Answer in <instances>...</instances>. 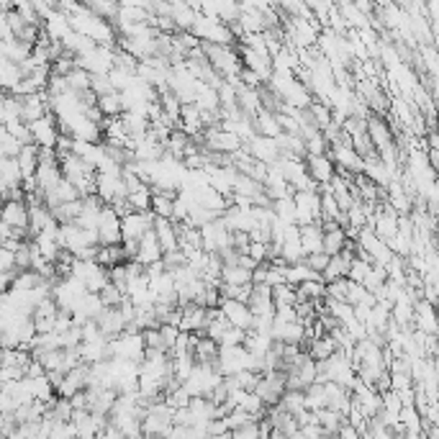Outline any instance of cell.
Instances as JSON below:
<instances>
[{
  "label": "cell",
  "mask_w": 439,
  "mask_h": 439,
  "mask_svg": "<svg viewBox=\"0 0 439 439\" xmlns=\"http://www.w3.org/2000/svg\"><path fill=\"white\" fill-rule=\"evenodd\" d=\"M257 399L262 401L265 408H272L278 406L280 399H283V393H285V375L278 373V370H270V373H262L260 380H257L255 391H252Z\"/></svg>",
  "instance_id": "6da1fadb"
},
{
  "label": "cell",
  "mask_w": 439,
  "mask_h": 439,
  "mask_svg": "<svg viewBox=\"0 0 439 439\" xmlns=\"http://www.w3.org/2000/svg\"><path fill=\"white\" fill-rule=\"evenodd\" d=\"M98 244L101 247H116L121 244V218L111 211V206L101 208V216H98Z\"/></svg>",
  "instance_id": "7a4b0ae2"
},
{
  "label": "cell",
  "mask_w": 439,
  "mask_h": 439,
  "mask_svg": "<svg viewBox=\"0 0 439 439\" xmlns=\"http://www.w3.org/2000/svg\"><path fill=\"white\" fill-rule=\"evenodd\" d=\"M29 134H31V144L39 149H54L59 128H57V119L52 113H47L44 119L29 124Z\"/></svg>",
  "instance_id": "3957f363"
},
{
  "label": "cell",
  "mask_w": 439,
  "mask_h": 439,
  "mask_svg": "<svg viewBox=\"0 0 439 439\" xmlns=\"http://www.w3.org/2000/svg\"><path fill=\"white\" fill-rule=\"evenodd\" d=\"M244 149L255 162L260 165H267L272 168L278 162V147H275V139H267V136H252L249 142H244Z\"/></svg>",
  "instance_id": "277c9868"
},
{
  "label": "cell",
  "mask_w": 439,
  "mask_h": 439,
  "mask_svg": "<svg viewBox=\"0 0 439 439\" xmlns=\"http://www.w3.org/2000/svg\"><path fill=\"white\" fill-rule=\"evenodd\" d=\"M218 311L229 321V327L241 329V332H249V329H252L255 316H252L247 306L239 304V301H221V304H218Z\"/></svg>",
  "instance_id": "5b68a950"
},
{
  "label": "cell",
  "mask_w": 439,
  "mask_h": 439,
  "mask_svg": "<svg viewBox=\"0 0 439 439\" xmlns=\"http://www.w3.org/2000/svg\"><path fill=\"white\" fill-rule=\"evenodd\" d=\"M373 234H375L380 241H391L396 234H399V216L393 214L391 206L388 203H383V208H380V214L373 218Z\"/></svg>",
  "instance_id": "8992f818"
},
{
  "label": "cell",
  "mask_w": 439,
  "mask_h": 439,
  "mask_svg": "<svg viewBox=\"0 0 439 439\" xmlns=\"http://www.w3.org/2000/svg\"><path fill=\"white\" fill-rule=\"evenodd\" d=\"M160 260H162L160 241H157L154 232L149 229V232L144 234L142 239L136 241V257H134V262H139L142 267H149V265L160 262Z\"/></svg>",
  "instance_id": "52a82bcc"
},
{
  "label": "cell",
  "mask_w": 439,
  "mask_h": 439,
  "mask_svg": "<svg viewBox=\"0 0 439 439\" xmlns=\"http://www.w3.org/2000/svg\"><path fill=\"white\" fill-rule=\"evenodd\" d=\"M306 172H308V177H311L316 185H329L332 180H334L336 170L334 165H332V160H329L327 154H319V157H306Z\"/></svg>",
  "instance_id": "ba28073f"
},
{
  "label": "cell",
  "mask_w": 439,
  "mask_h": 439,
  "mask_svg": "<svg viewBox=\"0 0 439 439\" xmlns=\"http://www.w3.org/2000/svg\"><path fill=\"white\" fill-rule=\"evenodd\" d=\"M247 308H249L252 316H267V313H275V306H272V288L252 285V290H249Z\"/></svg>",
  "instance_id": "9c48e42d"
},
{
  "label": "cell",
  "mask_w": 439,
  "mask_h": 439,
  "mask_svg": "<svg viewBox=\"0 0 439 439\" xmlns=\"http://www.w3.org/2000/svg\"><path fill=\"white\" fill-rule=\"evenodd\" d=\"M96 324L105 339H116V336H121L124 329H126V321L121 319V313L116 311V308H103L101 316L96 319Z\"/></svg>",
  "instance_id": "30bf717a"
},
{
  "label": "cell",
  "mask_w": 439,
  "mask_h": 439,
  "mask_svg": "<svg viewBox=\"0 0 439 439\" xmlns=\"http://www.w3.org/2000/svg\"><path fill=\"white\" fill-rule=\"evenodd\" d=\"M152 232H154V237H157V241H160L162 255H165V252H175L177 232H175V224H172V221H168V218H154Z\"/></svg>",
  "instance_id": "8fae6325"
},
{
  "label": "cell",
  "mask_w": 439,
  "mask_h": 439,
  "mask_svg": "<svg viewBox=\"0 0 439 439\" xmlns=\"http://www.w3.org/2000/svg\"><path fill=\"white\" fill-rule=\"evenodd\" d=\"M414 329L424 332V334L434 336L437 334V321H434V308L426 301H416L414 304Z\"/></svg>",
  "instance_id": "7c38bea8"
},
{
  "label": "cell",
  "mask_w": 439,
  "mask_h": 439,
  "mask_svg": "<svg viewBox=\"0 0 439 439\" xmlns=\"http://www.w3.org/2000/svg\"><path fill=\"white\" fill-rule=\"evenodd\" d=\"M16 165H18V172L24 180L36 175V170H39V147H34V144H26L21 147V152L16 157Z\"/></svg>",
  "instance_id": "4fadbf2b"
},
{
  "label": "cell",
  "mask_w": 439,
  "mask_h": 439,
  "mask_svg": "<svg viewBox=\"0 0 439 439\" xmlns=\"http://www.w3.org/2000/svg\"><path fill=\"white\" fill-rule=\"evenodd\" d=\"M298 234H301V249H304V255H316V252H321V239H324L321 221L308 224V226H298Z\"/></svg>",
  "instance_id": "5bb4252c"
},
{
  "label": "cell",
  "mask_w": 439,
  "mask_h": 439,
  "mask_svg": "<svg viewBox=\"0 0 439 439\" xmlns=\"http://www.w3.org/2000/svg\"><path fill=\"white\" fill-rule=\"evenodd\" d=\"M121 183V175H108V172H98L96 175V195L101 198L103 206H108L116 198V188Z\"/></svg>",
  "instance_id": "9a60e30c"
},
{
  "label": "cell",
  "mask_w": 439,
  "mask_h": 439,
  "mask_svg": "<svg viewBox=\"0 0 439 439\" xmlns=\"http://www.w3.org/2000/svg\"><path fill=\"white\" fill-rule=\"evenodd\" d=\"M170 21L175 24L177 31H191L195 13H193V8L188 3H170Z\"/></svg>",
  "instance_id": "2e32d148"
},
{
  "label": "cell",
  "mask_w": 439,
  "mask_h": 439,
  "mask_svg": "<svg viewBox=\"0 0 439 439\" xmlns=\"http://www.w3.org/2000/svg\"><path fill=\"white\" fill-rule=\"evenodd\" d=\"M21 80H24V75L18 70V64L8 62L6 57H0V90H3V93H10Z\"/></svg>",
  "instance_id": "e0dca14e"
},
{
  "label": "cell",
  "mask_w": 439,
  "mask_h": 439,
  "mask_svg": "<svg viewBox=\"0 0 439 439\" xmlns=\"http://www.w3.org/2000/svg\"><path fill=\"white\" fill-rule=\"evenodd\" d=\"M218 280L224 285H252V272L244 270V267H237V265H224Z\"/></svg>",
  "instance_id": "ac0fdd59"
},
{
  "label": "cell",
  "mask_w": 439,
  "mask_h": 439,
  "mask_svg": "<svg viewBox=\"0 0 439 439\" xmlns=\"http://www.w3.org/2000/svg\"><path fill=\"white\" fill-rule=\"evenodd\" d=\"M344 241H347V237H344L342 229L324 232V239H321V252H324L327 257H336L344 249Z\"/></svg>",
  "instance_id": "d6986e66"
},
{
  "label": "cell",
  "mask_w": 439,
  "mask_h": 439,
  "mask_svg": "<svg viewBox=\"0 0 439 439\" xmlns=\"http://www.w3.org/2000/svg\"><path fill=\"white\" fill-rule=\"evenodd\" d=\"M0 180L8 185V188H21L24 177L18 172L16 160H0Z\"/></svg>",
  "instance_id": "ffe728a7"
},
{
  "label": "cell",
  "mask_w": 439,
  "mask_h": 439,
  "mask_svg": "<svg viewBox=\"0 0 439 439\" xmlns=\"http://www.w3.org/2000/svg\"><path fill=\"white\" fill-rule=\"evenodd\" d=\"M385 283H388V272H385V267H380V265H373V267H370V272L365 275V280H362V288H365L368 293H375V290H380Z\"/></svg>",
  "instance_id": "44dd1931"
},
{
  "label": "cell",
  "mask_w": 439,
  "mask_h": 439,
  "mask_svg": "<svg viewBox=\"0 0 439 439\" xmlns=\"http://www.w3.org/2000/svg\"><path fill=\"white\" fill-rule=\"evenodd\" d=\"M272 306H275V308H283V306H290V308H293V306H296V288L285 285V283L272 288Z\"/></svg>",
  "instance_id": "7402d4cb"
},
{
  "label": "cell",
  "mask_w": 439,
  "mask_h": 439,
  "mask_svg": "<svg viewBox=\"0 0 439 439\" xmlns=\"http://www.w3.org/2000/svg\"><path fill=\"white\" fill-rule=\"evenodd\" d=\"M126 200H128V206H131L134 214H147L149 206H152V193H149V188H142V191L131 193Z\"/></svg>",
  "instance_id": "603a6c76"
},
{
  "label": "cell",
  "mask_w": 439,
  "mask_h": 439,
  "mask_svg": "<svg viewBox=\"0 0 439 439\" xmlns=\"http://www.w3.org/2000/svg\"><path fill=\"white\" fill-rule=\"evenodd\" d=\"M64 82H67V90H72V93H82V90H90V75L85 70H75L64 77Z\"/></svg>",
  "instance_id": "cb8c5ba5"
},
{
  "label": "cell",
  "mask_w": 439,
  "mask_h": 439,
  "mask_svg": "<svg viewBox=\"0 0 439 439\" xmlns=\"http://www.w3.org/2000/svg\"><path fill=\"white\" fill-rule=\"evenodd\" d=\"M172 203H175L172 198L152 195V206H149V211H152L157 218H168V221H172Z\"/></svg>",
  "instance_id": "d4e9b609"
},
{
  "label": "cell",
  "mask_w": 439,
  "mask_h": 439,
  "mask_svg": "<svg viewBox=\"0 0 439 439\" xmlns=\"http://www.w3.org/2000/svg\"><path fill=\"white\" fill-rule=\"evenodd\" d=\"M98 298H101V304H103V308H119V304L121 301H124V293H121L119 288H113L111 283H108V285L103 288V290H101V293H98Z\"/></svg>",
  "instance_id": "484cf974"
},
{
  "label": "cell",
  "mask_w": 439,
  "mask_h": 439,
  "mask_svg": "<svg viewBox=\"0 0 439 439\" xmlns=\"http://www.w3.org/2000/svg\"><path fill=\"white\" fill-rule=\"evenodd\" d=\"M90 93L96 98H103L108 96V93H113L108 75H90Z\"/></svg>",
  "instance_id": "4316f807"
},
{
  "label": "cell",
  "mask_w": 439,
  "mask_h": 439,
  "mask_svg": "<svg viewBox=\"0 0 439 439\" xmlns=\"http://www.w3.org/2000/svg\"><path fill=\"white\" fill-rule=\"evenodd\" d=\"M370 267H373V265L362 262V260H357V257H355V260H352V265H350V270H347V280H350V283H359V285H362V280H365V275L370 272Z\"/></svg>",
  "instance_id": "83f0119b"
},
{
  "label": "cell",
  "mask_w": 439,
  "mask_h": 439,
  "mask_svg": "<svg viewBox=\"0 0 439 439\" xmlns=\"http://www.w3.org/2000/svg\"><path fill=\"white\" fill-rule=\"evenodd\" d=\"M157 332H160V339H162V344H165V352L170 355V350L175 347L177 336H180V329H177V327H170V324H162Z\"/></svg>",
  "instance_id": "f1b7e54d"
},
{
  "label": "cell",
  "mask_w": 439,
  "mask_h": 439,
  "mask_svg": "<svg viewBox=\"0 0 439 439\" xmlns=\"http://www.w3.org/2000/svg\"><path fill=\"white\" fill-rule=\"evenodd\" d=\"M244 336H247V332H241V329H226V334L221 336V342H218V347H241L244 344Z\"/></svg>",
  "instance_id": "f546056e"
},
{
  "label": "cell",
  "mask_w": 439,
  "mask_h": 439,
  "mask_svg": "<svg viewBox=\"0 0 439 439\" xmlns=\"http://www.w3.org/2000/svg\"><path fill=\"white\" fill-rule=\"evenodd\" d=\"M304 262H306V267L308 270H313V272H324V267L329 265V257L324 255V252H316V255H306L304 257Z\"/></svg>",
  "instance_id": "4dcf8cb0"
},
{
  "label": "cell",
  "mask_w": 439,
  "mask_h": 439,
  "mask_svg": "<svg viewBox=\"0 0 439 439\" xmlns=\"http://www.w3.org/2000/svg\"><path fill=\"white\" fill-rule=\"evenodd\" d=\"M232 249L237 252V255H247L249 234L247 232H232Z\"/></svg>",
  "instance_id": "1f68e13d"
},
{
  "label": "cell",
  "mask_w": 439,
  "mask_h": 439,
  "mask_svg": "<svg viewBox=\"0 0 439 439\" xmlns=\"http://www.w3.org/2000/svg\"><path fill=\"white\" fill-rule=\"evenodd\" d=\"M8 239H13V229H10L8 224H3V221H0V244H3V241H8Z\"/></svg>",
  "instance_id": "d6a6232c"
},
{
  "label": "cell",
  "mask_w": 439,
  "mask_h": 439,
  "mask_svg": "<svg viewBox=\"0 0 439 439\" xmlns=\"http://www.w3.org/2000/svg\"><path fill=\"white\" fill-rule=\"evenodd\" d=\"M142 439H149V437H142Z\"/></svg>",
  "instance_id": "836d02e7"
}]
</instances>
